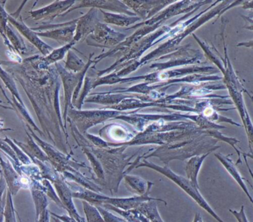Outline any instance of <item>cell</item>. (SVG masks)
I'll return each mask as SVG.
<instances>
[{
    "label": "cell",
    "instance_id": "cell-1",
    "mask_svg": "<svg viewBox=\"0 0 253 222\" xmlns=\"http://www.w3.org/2000/svg\"><path fill=\"white\" fill-rule=\"evenodd\" d=\"M156 170L165 174L168 178L170 179L174 183H176V184L178 185L181 189H182L190 197L193 198V200L197 202L199 206L202 207L203 209H205V211H206L210 215L212 216L217 222H224L223 220L214 212L213 210L211 208V207L208 205L206 200L204 199L203 196H202L200 192H199V189L195 187L188 180L173 174V173L171 172L169 170L167 169V168H159L156 167Z\"/></svg>",
    "mask_w": 253,
    "mask_h": 222
},
{
    "label": "cell",
    "instance_id": "cell-2",
    "mask_svg": "<svg viewBox=\"0 0 253 222\" xmlns=\"http://www.w3.org/2000/svg\"><path fill=\"white\" fill-rule=\"evenodd\" d=\"M1 165L4 171V180L7 184V189L11 193L12 196L17 194L21 189H31L33 184V180L25 175H20L16 170L12 168L8 162H4L2 159Z\"/></svg>",
    "mask_w": 253,
    "mask_h": 222
},
{
    "label": "cell",
    "instance_id": "cell-3",
    "mask_svg": "<svg viewBox=\"0 0 253 222\" xmlns=\"http://www.w3.org/2000/svg\"><path fill=\"white\" fill-rule=\"evenodd\" d=\"M215 156L221 162V165L225 168L229 174L234 179L235 181L242 188V190H244L245 194L247 195L248 199H250V201H251V203L253 205V199L251 195L250 194L249 190H248V187H247L246 184H245V179L242 177L240 173L238 171L236 164L233 162L231 158H230V155L225 156V155H222V154L218 153L215 154Z\"/></svg>",
    "mask_w": 253,
    "mask_h": 222
},
{
    "label": "cell",
    "instance_id": "cell-4",
    "mask_svg": "<svg viewBox=\"0 0 253 222\" xmlns=\"http://www.w3.org/2000/svg\"><path fill=\"white\" fill-rule=\"evenodd\" d=\"M209 154L204 155L202 157H196V158H193L190 162L187 164V169H186V173H187V180L199 189V183H198V174H199V171H200L201 167H202V163L205 158Z\"/></svg>",
    "mask_w": 253,
    "mask_h": 222
},
{
    "label": "cell",
    "instance_id": "cell-5",
    "mask_svg": "<svg viewBox=\"0 0 253 222\" xmlns=\"http://www.w3.org/2000/svg\"><path fill=\"white\" fill-rule=\"evenodd\" d=\"M126 187L132 192L138 193L140 196L150 192L153 183L147 182L145 183L144 180L139 177H126Z\"/></svg>",
    "mask_w": 253,
    "mask_h": 222
},
{
    "label": "cell",
    "instance_id": "cell-6",
    "mask_svg": "<svg viewBox=\"0 0 253 222\" xmlns=\"http://www.w3.org/2000/svg\"><path fill=\"white\" fill-rule=\"evenodd\" d=\"M30 190H31L33 200L35 205L36 220H37L40 216L47 210L48 201H47V196L42 190L34 189H31Z\"/></svg>",
    "mask_w": 253,
    "mask_h": 222
},
{
    "label": "cell",
    "instance_id": "cell-7",
    "mask_svg": "<svg viewBox=\"0 0 253 222\" xmlns=\"http://www.w3.org/2000/svg\"><path fill=\"white\" fill-rule=\"evenodd\" d=\"M16 214L12 194L10 190L7 189L4 209V222H16Z\"/></svg>",
    "mask_w": 253,
    "mask_h": 222
},
{
    "label": "cell",
    "instance_id": "cell-8",
    "mask_svg": "<svg viewBox=\"0 0 253 222\" xmlns=\"http://www.w3.org/2000/svg\"><path fill=\"white\" fill-rule=\"evenodd\" d=\"M83 207L87 222H105L98 208H95L86 201L83 202Z\"/></svg>",
    "mask_w": 253,
    "mask_h": 222
},
{
    "label": "cell",
    "instance_id": "cell-9",
    "mask_svg": "<svg viewBox=\"0 0 253 222\" xmlns=\"http://www.w3.org/2000/svg\"><path fill=\"white\" fill-rule=\"evenodd\" d=\"M41 183L42 185V190L46 195H47L52 200L54 201L59 206L63 208L62 202H61L59 196L56 195V192L53 190L50 181L47 180H43L41 182Z\"/></svg>",
    "mask_w": 253,
    "mask_h": 222
},
{
    "label": "cell",
    "instance_id": "cell-10",
    "mask_svg": "<svg viewBox=\"0 0 253 222\" xmlns=\"http://www.w3.org/2000/svg\"><path fill=\"white\" fill-rule=\"evenodd\" d=\"M229 212L231 213L234 216L238 222H248V218H247L246 214H245V206L244 205H242L241 210L239 211L229 209Z\"/></svg>",
    "mask_w": 253,
    "mask_h": 222
},
{
    "label": "cell",
    "instance_id": "cell-11",
    "mask_svg": "<svg viewBox=\"0 0 253 222\" xmlns=\"http://www.w3.org/2000/svg\"><path fill=\"white\" fill-rule=\"evenodd\" d=\"M50 214H51L52 217H55V218L58 219V220L63 222H78L72 217H68V216H59L52 212H50Z\"/></svg>",
    "mask_w": 253,
    "mask_h": 222
},
{
    "label": "cell",
    "instance_id": "cell-12",
    "mask_svg": "<svg viewBox=\"0 0 253 222\" xmlns=\"http://www.w3.org/2000/svg\"><path fill=\"white\" fill-rule=\"evenodd\" d=\"M242 17L246 23L244 28L250 30V31H253V19L248 17V16H244V15H242Z\"/></svg>",
    "mask_w": 253,
    "mask_h": 222
},
{
    "label": "cell",
    "instance_id": "cell-13",
    "mask_svg": "<svg viewBox=\"0 0 253 222\" xmlns=\"http://www.w3.org/2000/svg\"><path fill=\"white\" fill-rule=\"evenodd\" d=\"M49 212L48 210H46L45 211L42 213L41 215L40 216L37 220H36V222H50L49 220H50V217H49Z\"/></svg>",
    "mask_w": 253,
    "mask_h": 222
},
{
    "label": "cell",
    "instance_id": "cell-14",
    "mask_svg": "<svg viewBox=\"0 0 253 222\" xmlns=\"http://www.w3.org/2000/svg\"><path fill=\"white\" fill-rule=\"evenodd\" d=\"M237 47H248V48L253 49V40L239 43V44H237Z\"/></svg>",
    "mask_w": 253,
    "mask_h": 222
},
{
    "label": "cell",
    "instance_id": "cell-15",
    "mask_svg": "<svg viewBox=\"0 0 253 222\" xmlns=\"http://www.w3.org/2000/svg\"><path fill=\"white\" fill-rule=\"evenodd\" d=\"M242 7L243 9H253V1H243L242 4Z\"/></svg>",
    "mask_w": 253,
    "mask_h": 222
},
{
    "label": "cell",
    "instance_id": "cell-16",
    "mask_svg": "<svg viewBox=\"0 0 253 222\" xmlns=\"http://www.w3.org/2000/svg\"><path fill=\"white\" fill-rule=\"evenodd\" d=\"M243 155V154H242ZM244 158H245V162H246L247 167H248V171H249L250 174H251V177H252L253 180V172L252 170H251V167H250L249 164H248V158L245 156V155H243Z\"/></svg>",
    "mask_w": 253,
    "mask_h": 222
},
{
    "label": "cell",
    "instance_id": "cell-17",
    "mask_svg": "<svg viewBox=\"0 0 253 222\" xmlns=\"http://www.w3.org/2000/svg\"><path fill=\"white\" fill-rule=\"evenodd\" d=\"M193 222H205L203 221V220H202V216H201L200 214H199V213H197V214H196V215H195V218L194 220H193Z\"/></svg>",
    "mask_w": 253,
    "mask_h": 222
},
{
    "label": "cell",
    "instance_id": "cell-18",
    "mask_svg": "<svg viewBox=\"0 0 253 222\" xmlns=\"http://www.w3.org/2000/svg\"><path fill=\"white\" fill-rule=\"evenodd\" d=\"M242 154H243V155H245V156L247 157V158H251V159H253V154L245 153V152H242Z\"/></svg>",
    "mask_w": 253,
    "mask_h": 222
},
{
    "label": "cell",
    "instance_id": "cell-19",
    "mask_svg": "<svg viewBox=\"0 0 253 222\" xmlns=\"http://www.w3.org/2000/svg\"><path fill=\"white\" fill-rule=\"evenodd\" d=\"M0 222H4V211L0 212Z\"/></svg>",
    "mask_w": 253,
    "mask_h": 222
},
{
    "label": "cell",
    "instance_id": "cell-20",
    "mask_svg": "<svg viewBox=\"0 0 253 222\" xmlns=\"http://www.w3.org/2000/svg\"><path fill=\"white\" fill-rule=\"evenodd\" d=\"M5 202H2V203L0 204V212H1V211H4V205H5Z\"/></svg>",
    "mask_w": 253,
    "mask_h": 222
},
{
    "label": "cell",
    "instance_id": "cell-21",
    "mask_svg": "<svg viewBox=\"0 0 253 222\" xmlns=\"http://www.w3.org/2000/svg\"><path fill=\"white\" fill-rule=\"evenodd\" d=\"M244 91H245V93H247V95H248V96H249L250 98H251V100H252V102H253V96L251 95V93H248V91H247V90H245V89H244Z\"/></svg>",
    "mask_w": 253,
    "mask_h": 222
},
{
    "label": "cell",
    "instance_id": "cell-22",
    "mask_svg": "<svg viewBox=\"0 0 253 222\" xmlns=\"http://www.w3.org/2000/svg\"><path fill=\"white\" fill-rule=\"evenodd\" d=\"M248 16L249 18H251V19H253V11L251 12V13H250L249 16Z\"/></svg>",
    "mask_w": 253,
    "mask_h": 222
},
{
    "label": "cell",
    "instance_id": "cell-23",
    "mask_svg": "<svg viewBox=\"0 0 253 222\" xmlns=\"http://www.w3.org/2000/svg\"><path fill=\"white\" fill-rule=\"evenodd\" d=\"M53 219L56 222H61L60 220H58V219L55 218V217H53Z\"/></svg>",
    "mask_w": 253,
    "mask_h": 222
},
{
    "label": "cell",
    "instance_id": "cell-24",
    "mask_svg": "<svg viewBox=\"0 0 253 222\" xmlns=\"http://www.w3.org/2000/svg\"><path fill=\"white\" fill-rule=\"evenodd\" d=\"M17 214V217H18V219H19V222H22V220H21L20 217H19V214Z\"/></svg>",
    "mask_w": 253,
    "mask_h": 222
},
{
    "label": "cell",
    "instance_id": "cell-25",
    "mask_svg": "<svg viewBox=\"0 0 253 222\" xmlns=\"http://www.w3.org/2000/svg\"><path fill=\"white\" fill-rule=\"evenodd\" d=\"M250 186H251V187L252 188V189H253V186H252V185L251 184V183H250Z\"/></svg>",
    "mask_w": 253,
    "mask_h": 222
}]
</instances>
